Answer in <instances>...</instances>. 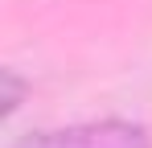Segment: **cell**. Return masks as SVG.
Masks as SVG:
<instances>
[{
  "label": "cell",
  "mask_w": 152,
  "mask_h": 148,
  "mask_svg": "<svg viewBox=\"0 0 152 148\" xmlns=\"http://www.w3.org/2000/svg\"><path fill=\"white\" fill-rule=\"evenodd\" d=\"M4 82H8V95H4V115L17 107V99H21V82H17V74H4Z\"/></svg>",
  "instance_id": "obj_2"
},
{
  "label": "cell",
  "mask_w": 152,
  "mask_h": 148,
  "mask_svg": "<svg viewBox=\"0 0 152 148\" xmlns=\"http://www.w3.org/2000/svg\"><path fill=\"white\" fill-rule=\"evenodd\" d=\"M17 148H152L144 127L136 123H82V127H66V132H41L29 136Z\"/></svg>",
  "instance_id": "obj_1"
}]
</instances>
